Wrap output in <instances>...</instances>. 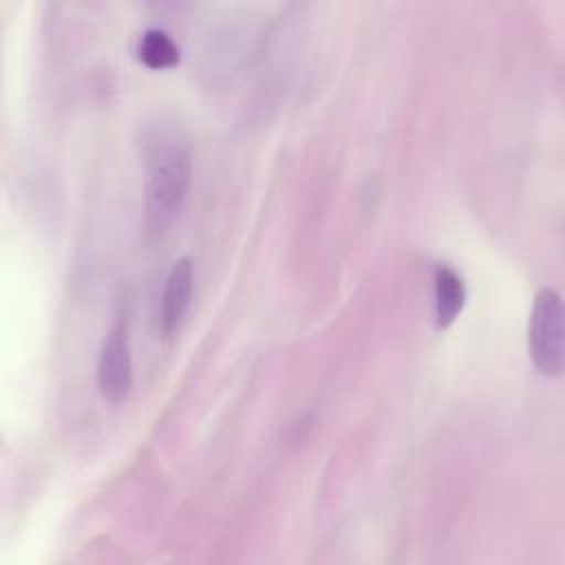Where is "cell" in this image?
I'll list each match as a JSON object with an SVG mask.
<instances>
[{
  "mask_svg": "<svg viewBox=\"0 0 565 565\" xmlns=\"http://www.w3.org/2000/svg\"><path fill=\"white\" fill-rule=\"evenodd\" d=\"M192 183V157L188 146L159 132L146 146V223L161 232L181 214Z\"/></svg>",
  "mask_w": 565,
  "mask_h": 565,
  "instance_id": "1",
  "label": "cell"
},
{
  "mask_svg": "<svg viewBox=\"0 0 565 565\" xmlns=\"http://www.w3.org/2000/svg\"><path fill=\"white\" fill-rule=\"evenodd\" d=\"M527 349L539 373L556 377L563 369V302L556 289L543 287L534 296Z\"/></svg>",
  "mask_w": 565,
  "mask_h": 565,
  "instance_id": "2",
  "label": "cell"
},
{
  "mask_svg": "<svg viewBox=\"0 0 565 565\" xmlns=\"http://www.w3.org/2000/svg\"><path fill=\"white\" fill-rule=\"evenodd\" d=\"M97 386L104 399L119 404L132 388L130 342L124 327H115L102 342L97 358Z\"/></svg>",
  "mask_w": 565,
  "mask_h": 565,
  "instance_id": "3",
  "label": "cell"
},
{
  "mask_svg": "<svg viewBox=\"0 0 565 565\" xmlns=\"http://www.w3.org/2000/svg\"><path fill=\"white\" fill-rule=\"evenodd\" d=\"M192 285H194L192 263H190V258H179L166 278V287H163V296H161L159 320H161L163 333L170 335L172 331L179 329V324L190 307Z\"/></svg>",
  "mask_w": 565,
  "mask_h": 565,
  "instance_id": "4",
  "label": "cell"
},
{
  "mask_svg": "<svg viewBox=\"0 0 565 565\" xmlns=\"http://www.w3.org/2000/svg\"><path fill=\"white\" fill-rule=\"evenodd\" d=\"M466 302V285L461 276L448 267L437 265L435 267V324L439 329L455 322V318L461 313Z\"/></svg>",
  "mask_w": 565,
  "mask_h": 565,
  "instance_id": "5",
  "label": "cell"
},
{
  "mask_svg": "<svg viewBox=\"0 0 565 565\" xmlns=\"http://www.w3.org/2000/svg\"><path fill=\"white\" fill-rule=\"evenodd\" d=\"M137 55L148 68H170L179 62V46L163 29H148L139 38Z\"/></svg>",
  "mask_w": 565,
  "mask_h": 565,
  "instance_id": "6",
  "label": "cell"
}]
</instances>
